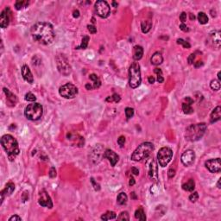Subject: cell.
<instances>
[{
  "mask_svg": "<svg viewBox=\"0 0 221 221\" xmlns=\"http://www.w3.org/2000/svg\"><path fill=\"white\" fill-rule=\"evenodd\" d=\"M30 32L33 40L42 45H49L55 37L54 28L49 23H36L31 27Z\"/></svg>",
  "mask_w": 221,
  "mask_h": 221,
  "instance_id": "cell-1",
  "label": "cell"
},
{
  "mask_svg": "<svg viewBox=\"0 0 221 221\" xmlns=\"http://www.w3.org/2000/svg\"><path fill=\"white\" fill-rule=\"evenodd\" d=\"M1 144L4 150H5L8 158L10 161H14L16 156L19 154L20 150L18 147V142L10 134L4 135L1 138Z\"/></svg>",
  "mask_w": 221,
  "mask_h": 221,
  "instance_id": "cell-2",
  "label": "cell"
},
{
  "mask_svg": "<svg viewBox=\"0 0 221 221\" xmlns=\"http://www.w3.org/2000/svg\"><path fill=\"white\" fill-rule=\"evenodd\" d=\"M207 126L205 123L191 124L188 126L185 132V138L190 142H196L202 138L205 135Z\"/></svg>",
  "mask_w": 221,
  "mask_h": 221,
  "instance_id": "cell-3",
  "label": "cell"
},
{
  "mask_svg": "<svg viewBox=\"0 0 221 221\" xmlns=\"http://www.w3.org/2000/svg\"><path fill=\"white\" fill-rule=\"evenodd\" d=\"M153 150H154L153 143L149 142H142L132 153L131 159L134 161H141L144 159H148V157L150 156L151 152Z\"/></svg>",
  "mask_w": 221,
  "mask_h": 221,
  "instance_id": "cell-4",
  "label": "cell"
},
{
  "mask_svg": "<svg viewBox=\"0 0 221 221\" xmlns=\"http://www.w3.org/2000/svg\"><path fill=\"white\" fill-rule=\"evenodd\" d=\"M142 82L140 66L137 62H133L129 68V85L131 88L138 87Z\"/></svg>",
  "mask_w": 221,
  "mask_h": 221,
  "instance_id": "cell-5",
  "label": "cell"
},
{
  "mask_svg": "<svg viewBox=\"0 0 221 221\" xmlns=\"http://www.w3.org/2000/svg\"><path fill=\"white\" fill-rule=\"evenodd\" d=\"M43 113L42 105L39 103H32L27 105L24 110V115L26 118L31 121L39 120Z\"/></svg>",
  "mask_w": 221,
  "mask_h": 221,
  "instance_id": "cell-6",
  "label": "cell"
},
{
  "mask_svg": "<svg viewBox=\"0 0 221 221\" xmlns=\"http://www.w3.org/2000/svg\"><path fill=\"white\" fill-rule=\"evenodd\" d=\"M55 62H56V67L60 74L63 76H68L72 73V68L67 57L62 55L59 54L55 57Z\"/></svg>",
  "mask_w": 221,
  "mask_h": 221,
  "instance_id": "cell-7",
  "label": "cell"
},
{
  "mask_svg": "<svg viewBox=\"0 0 221 221\" xmlns=\"http://www.w3.org/2000/svg\"><path fill=\"white\" fill-rule=\"evenodd\" d=\"M60 95L64 99H73L78 94V88L72 83H67L61 86L59 89Z\"/></svg>",
  "mask_w": 221,
  "mask_h": 221,
  "instance_id": "cell-8",
  "label": "cell"
},
{
  "mask_svg": "<svg viewBox=\"0 0 221 221\" xmlns=\"http://www.w3.org/2000/svg\"><path fill=\"white\" fill-rule=\"evenodd\" d=\"M173 157V151L169 147H162L159 150V152L157 154V159L159 161L160 166L164 168L166 167L169 162L171 161Z\"/></svg>",
  "mask_w": 221,
  "mask_h": 221,
  "instance_id": "cell-9",
  "label": "cell"
},
{
  "mask_svg": "<svg viewBox=\"0 0 221 221\" xmlns=\"http://www.w3.org/2000/svg\"><path fill=\"white\" fill-rule=\"evenodd\" d=\"M95 11L101 18H107L110 14V5L106 1L99 0L95 3Z\"/></svg>",
  "mask_w": 221,
  "mask_h": 221,
  "instance_id": "cell-10",
  "label": "cell"
},
{
  "mask_svg": "<svg viewBox=\"0 0 221 221\" xmlns=\"http://www.w3.org/2000/svg\"><path fill=\"white\" fill-rule=\"evenodd\" d=\"M220 31V30H214L209 34L208 36V43L212 48H214L215 49H220L221 45Z\"/></svg>",
  "mask_w": 221,
  "mask_h": 221,
  "instance_id": "cell-11",
  "label": "cell"
},
{
  "mask_svg": "<svg viewBox=\"0 0 221 221\" xmlns=\"http://www.w3.org/2000/svg\"><path fill=\"white\" fill-rule=\"evenodd\" d=\"M205 166L211 173H219L221 171L220 158L207 160L205 162Z\"/></svg>",
  "mask_w": 221,
  "mask_h": 221,
  "instance_id": "cell-12",
  "label": "cell"
},
{
  "mask_svg": "<svg viewBox=\"0 0 221 221\" xmlns=\"http://www.w3.org/2000/svg\"><path fill=\"white\" fill-rule=\"evenodd\" d=\"M181 162L184 166L186 167H189L193 164L194 160H195V153L193 150H188L185 151L182 155H181Z\"/></svg>",
  "mask_w": 221,
  "mask_h": 221,
  "instance_id": "cell-13",
  "label": "cell"
},
{
  "mask_svg": "<svg viewBox=\"0 0 221 221\" xmlns=\"http://www.w3.org/2000/svg\"><path fill=\"white\" fill-rule=\"evenodd\" d=\"M38 203L40 206H43V207H48V208L53 207V202H52L50 196L45 190H41L40 192Z\"/></svg>",
  "mask_w": 221,
  "mask_h": 221,
  "instance_id": "cell-14",
  "label": "cell"
},
{
  "mask_svg": "<svg viewBox=\"0 0 221 221\" xmlns=\"http://www.w3.org/2000/svg\"><path fill=\"white\" fill-rule=\"evenodd\" d=\"M148 164H149V177L150 178L151 181H157V180H158V168H157L156 161L153 159V157H150Z\"/></svg>",
  "mask_w": 221,
  "mask_h": 221,
  "instance_id": "cell-15",
  "label": "cell"
},
{
  "mask_svg": "<svg viewBox=\"0 0 221 221\" xmlns=\"http://www.w3.org/2000/svg\"><path fill=\"white\" fill-rule=\"evenodd\" d=\"M103 157L105 159H108V161L110 162V165L112 167H114L117 162L119 160V156L117 153H115L113 150H105V151L104 152Z\"/></svg>",
  "mask_w": 221,
  "mask_h": 221,
  "instance_id": "cell-16",
  "label": "cell"
},
{
  "mask_svg": "<svg viewBox=\"0 0 221 221\" xmlns=\"http://www.w3.org/2000/svg\"><path fill=\"white\" fill-rule=\"evenodd\" d=\"M10 10L9 8H5L1 12V15H0V26H1V28L5 29L8 27V25L10 23Z\"/></svg>",
  "mask_w": 221,
  "mask_h": 221,
  "instance_id": "cell-17",
  "label": "cell"
},
{
  "mask_svg": "<svg viewBox=\"0 0 221 221\" xmlns=\"http://www.w3.org/2000/svg\"><path fill=\"white\" fill-rule=\"evenodd\" d=\"M22 76H23L24 81H27L30 84H32L34 82L33 74H32V73L30 71V68L27 65H23L22 67Z\"/></svg>",
  "mask_w": 221,
  "mask_h": 221,
  "instance_id": "cell-18",
  "label": "cell"
},
{
  "mask_svg": "<svg viewBox=\"0 0 221 221\" xmlns=\"http://www.w3.org/2000/svg\"><path fill=\"white\" fill-rule=\"evenodd\" d=\"M14 190H15V185H14V183H12V182L7 183V185L5 186L4 189H3L1 191V193H0V195H1V204L4 201L5 196H10V194L14 192Z\"/></svg>",
  "mask_w": 221,
  "mask_h": 221,
  "instance_id": "cell-19",
  "label": "cell"
},
{
  "mask_svg": "<svg viewBox=\"0 0 221 221\" xmlns=\"http://www.w3.org/2000/svg\"><path fill=\"white\" fill-rule=\"evenodd\" d=\"M185 102L182 103V110L185 114H192L193 112V109L192 108V105L193 104V100L190 97H186L184 99Z\"/></svg>",
  "mask_w": 221,
  "mask_h": 221,
  "instance_id": "cell-20",
  "label": "cell"
},
{
  "mask_svg": "<svg viewBox=\"0 0 221 221\" xmlns=\"http://www.w3.org/2000/svg\"><path fill=\"white\" fill-rule=\"evenodd\" d=\"M221 118V107L217 106L215 109H213L210 116V122L212 124L216 123L218 121L220 120Z\"/></svg>",
  "mask_w": 221,
  "mask_h": 221,
  "instance_id": "cell-21",
  "label": "cell"
},
{
  "mask_svg": "<svg viewBox=\"0 0 221 221\" xmlns=\"http://www.w3.org/2000/svg\"><path fill=\"white\" fill-rule=\"evenodd\" d=\"M4 92L6 94V99H7V102L9 104H11V106L16 105L17 102V98L16 95H14L12 92H10V91L7 88H4Z\"/></svg>",
  "mask_w": 221,
  "mask_h": 221,
  "instance_id": "cell-22",
  "label": "cell"
},
{
  "mask_svg": "<svg viewBox=\"0 0 221 221\" xmlns=\"http://www.w3.org/2000/svg\"><path fill=\"white\" fill-rule=\"evenodd\" d=\"M162 61H163V57H162L161 53H159V52H156V53L151 56V64H153V65H155V66L160 65V64L162 63Z\"/></svg>",
  "mask_w": 221,
  "mask_h": 221,
  "instance_id": "cell-23",
  "label": "cell"
},
{
  "mask_svg": "<svg viewBox=\"0 0 221 221\" xmlns=\"http://www.w3.org/2000/svg\"><path fill=\"white\" fill-rule=\"evenodd\" d=\"M143 55V49L139 45H136L133 49V59L135 60H140Z\"/></svg>",
  "mask_w": 221,
  "mask_h": 221,
  "instance_id": "cell-24",
  "label": "cell"
},
{
  "mask_svg": "<svg viewBox=\"0 0 221 221\" xmlns=\"http://www.w3.org/2000/svg\"><path fill=\"white\" fill-rule=\"evenodd\" d=\"M89 79L92 81V83L91 85H92V87L93 89H94V88H99L101 86L100 80V78H99L96 74H94V73L90 74Z\"/></svg>",
  "mask_w": 221,
  "mask_h": 221,
  "instance_id": "cell-25",
  "label": "cell"
},
{
  "mask_svg": "<svg viewBox=\"0 0 221 221\" xmlns=\"http://www.w3.org/2000/svg\"><path fill=\"white\" fill-rule=\"evenodd\" d=\"M182 188L185 191L193 192L194 190V188H195V182H194V181L193 179H190L187 183H185V184L182 185Z\"/></svg>",
  "mask_w": 221,
  "mask_h": 221,
  "instance_id": "cell-26",
  "label": "cell"
},
{
  "mask_svg": "<svg viewBox=\"0 0 221 221\" xmlns=\"http://www.w3.org/2000/svg\"><path fill=\"white\" fill-rule=\"evenodd\" d=\"M151 27H152V23L150 21H142L141 23V29L142 33H148L150 30Z\"/></svg>",
  "mask_w": 221,
  "mask_h": 221,
  "instance_id": "cell-27",
  "label": "cell"
},
{
  "mask_svg": "<svg viewBox=\"0 0 221 221\" xmlns=\"http://www.w3.org/2000/svg\"><path fill=\"white\" fill-rule=\"evenodd\" d=\"M135 218L138 220L144 221L146 220V216H145V212L143 211V209L140 207L138 208L137 211L135 212Z\"/></svg>",
  "mask_w": 221,
  "mask_h": 221,
  "instance_id": "cell-28",
  "label": "cell"
},
{
  "mask_svg": "<svg viewBox=\"0 0 221 221\" xmlns=\"http://www.w3.org/2000/svg\"><path fill=\"white\" fill-rule=\"evenodd\" d=\"M127 201H128V197L125 193H120L117 197V202L118 205H121V206L126 204Z\"/></svg>",
  "mask_w": 221,
  "mask_h": 221,
  "instance_id": "cell-29",
  "label": "cell"
},
{
  "mask_svg": "<svg viewBox=\"0 0 221 221\" xmlns=\"http://www.w3.org/2000/svg\"><path fill=\"white\" fill-rule=\"evenodd\" d=\"M117 218V215L114 212L108 211L106 212L105 214H103L101 216V220H114Z\"/></svg>",
  "mask_w": 221,
  "mask_h": 221,
  "instance_id": "cell-30",
  "label": "cell"
},
{
  "mask_svg": "<svg viewBox=\"0 0 221 221\" xmlns=\"http://www.w3.org/2000/svg\"><path fill=\"white\" fill-rule=\"evenodd\" d=\"M197 18L201 24H206L208 23V17L205 12H199Z\"/></svg>",
  "mask_w": 221,
  "mask_h": 221,
  "instance_id": "cell-31",
  "label": "cell"
},
{
  "mask_svg": "<svg viewBox=\"0 0 221 221\" xmlns=\"http://www.w3.org/2000/svg\"><path fill=\"white\" fill-rule=\"evenodd\" d=\"M89 40H90L89 36H83L81 45L78 46V47H76V49H86L87 48V46H88V41H89Z\"/></svg>",
  "mask_w": 221,
  "mask_h": 221,
  "instance_id": "cell-32",
  "label": "cell"
},
{
  "mask_svg": "<svg viewBox=\"0 0 221 221\" xmlns=\"http://www.w3.org/2000/svg\"><path fill=\"white\" fill-rule=\"evenodd\" d=\"M28 5H29V2L28 1H21V0H18L15 4V7H16V9L17 10H22L23 8H26V7H28Z\"/></svg>",
  "mask_w": 221,
  "mask_h": 221,
  "instance_id": "cell-33",
  "label": "cell"
},
{
  "mask_svg": "<svg viewBox=\"0 0 221 221\" xmlns=\"http://www.w3.org/2000/svg\"><path fill=\"white\" fill-rule=\"evenodd\" d=\"M210 87L213 91H219L220 89V82L217 80H212L210 83Z\"/></svg>",
  "mask_w": 221,
  "mask_h": 221,
  "instance_id": "cell-34",
  "label": "cell"
},
{
  "mask_svg": "<svg viewBox=\"0 0 221 221\" xmlns=\"http://www.w3.org/2000/svg\"><path fill=\"white\" fill-rule=\"evenodd\" d=\"M118 220H130V215L128 213V212H122L120 214L118 215Z\"/></svg>",
  "mask_w": 221,
  "mask_h": 221,
  "instance_id": "cell-35",
  "label": "cell"
},
{
  "mask_svg": "<svg viewBox=\"0 0 221 221\" xmlns=\"http://www.w3.org/2000/svg\"><path fill=\"white\" fill-rule=\"evenodd\" d=\"M154 72L157 74V81L158 83H162L164 81V78L162 76V72L160 68H155Z\"/></svg>",
  "mask_w": 221,
  "mask_h": 221,
  "instance_id": "cell-36",
  "label": "cell"
},
{
  "mask_svg": "<svg viewBox=\"0 0 221 221\" xmlns=\"http://www.w3.org/2000/svg\"><path fill=\"white\" fill-rule=\"evenodd\" d=\"M121 100L120 96L118 95V94H117V93H114L112 96H110V97H108L107 99H106V101H109V102H116V103H118V102H119Z\"/></svg>",
  "mask_w": 221,
  "mask_h": 221,
  "instance_id": "cell-37",
  "label": "cell"
},
{
  "mask_svg": "<svg viewBox=\"0 0 221 221\" xmlns=\"http://www.w3.org/2000/svg\"><path fill=\"white\" fill-rule=\"evenodd\" d=\"M124 111H125V116H126L127 119H130L134 115V109L131 107H126Z\"/></svg>",
  "mask_w": 221,
  "mask_h": 221,
  "instance_id": "cell-38",
  "label": "cell"
},
{
  "mask_svg": "<svg viewBox=\"0 0 221 221\" xmlns=\"http://www.w3.org/2000/svg\"><path fill=\"white\" fill-rule=\"evenodd\" d=\"M25 100L29 101V102H35L36 100V98L32 92H28L25 94Z\"/></svg>",
  "mask_w": 221,
  "mask_h": 221,
  "instance_id": "cell-39",
  "label": "cell"
},
{
  "mask_svg": "<svg viewBox=\"0 0 221 221\" xmlns=\"http://www.w3.org/2000/svg\"><path fill=\"white\" fill-rule=\"evenodd\" d=\"M177 43L178 44H181L182 46H183V48H185V49H189L190 47H191V45L187 41L183 40V39H177Z\"/></svg>",
  "mask_w": 221,
  "mask_h": 221,
  "instance_id": "cell-40",
  "label": "cell"
},
{
  "mask_svg": "<svg viewBox=\"0 0 221 221\" xmlns=\"http://www.w3.org/2000/svg\"><path fill=\"white\" fill-rule=\"evenodd\" d=\"M199 200V193H197V192H193V193L190 194V196H189V201H191V202H196V201Z\"/></svg>",
  "mask_w": 221,
  "mask_h": 221,
  "instance_id": "cell-41",
  "label": "cell"
},
{
  "mask_svg": "<svg viewBox=\"0 0 221 221\" xmlns=\"http://www.w3.org/2000/svg\"><path fill=\"white\" fill-rule=\"evenodd\" d=\"M124 142H125V137L124 136H121L118 138V143L120 147H123L124 145Z\"/></svg>",
  "mask_w": 221,
  "mask_h": 221,
  "instance_id": "cell-42",
  "label": "cell"
},
{
  "mask_svg": "<svg viewBox=\"0 0 221 221\" xmlns=\"http://www.w3.org/2000/svg\"><path fill=\"white\" fill-rule=\"evenodd\" d=\"M49 175L50 178H55L56 176V170H55V169L54 167H52L50 169L49 173Z\"/></svg>",
  "mask_w": 221,
  "mask_h": 221,
  "instance_id": "cell-43",
  "label": "cell"
},
{
  "mask_svg": "<svg viewBox=\"0 0 221 221\" xmlns=\"http://www.w3.org/2000/svg\"><path fill=\"white\" fill-rule=\"evenodd\" d=\"M91 181H92V184L93 185V188H94V189H95V190H98V191H99V190L100 189V185H99L98 183H96V182H95V181H94V179H93V178H92V179H91Z\"/></svg>",
  "mask_w": 221,
  "mask_h": 221,
  "instance_id": "cell-44",
  "label": "cell"
},
{
  "mask_svg": "<svg viewBox=\"0 0 221 221\" xmlns=\"http://www.w3.org/2000/svg\"><path fill=\"white\" fill-rule=\"evenodd\" d=\"M9 221H22V218L18 215H13L9 219Z\"/></svg>",
  "mask_w": 221,
  "mask_h": 221,
  "instance_id": "cell-45",
  "label": "cell"
},
{
  "mask_svg": "<svg viewBox=\"0 0 221 221\" xmlns=\"http://www.w3.org/2000/svg\"><path fill=\"white\" fill-rule=\"evenodd\" d=\"M180 20L182 22V23H184L187 21V13L186 12H182L180 15Z\"/></svg>",
  "mask_w": 221,
  "mask_h": 221,
  "instance_id": "cell-46",
  "label": "cell"
},
{
  "mask_svg": "<svg viewBox=\"0 0 221 221\" xmlns=\"http://www.w3.org/2000/svg\"><path fill=\"white\" fill-rule=\"evenodd\" d=\"M180 30L184 31V32H188L189 31V28L185 23H181V24H180Z\"/></svg>",
  "mask_w": 221,
  "mask_h": 221,
  "instance_id": "cell-47",
  "label": "cell"
},
{
  "mask_svg": "<svg viewBox=\"0 0 221 221\" xmlns=\"http://www.w3.org/2000/svg\"><path fill=\"white\" fill-rule=\"evenodd\" d=\"M87 29H88V30L90 31V33H92V34H95L97 32V29L93 25H87Z\"/></svg>",
  "mask_w": 221,
  "mask_h": 221,
  "instance_id": "cell-48",
  "label": "cell"
},
{
  "mask_svg": "<svg viewBox=\"0 0 221 221\" xmlns=\"http://www.w3.org/2000/svg\"><path fill=\"white\" fill-rule=\"evenodd\" d=\"M194 59H195V55H194V54H191V55H189V57L188 58V63H189V64L194 63Z\"/></svg>",
  "mask_w": 221,
  "mask_h": 221,
  "instance_id": "cell-49",
  "label": "cell"
},
{
  "mask_svg": "<svg viewBox=\"0 0 221 221\" xmlns=\"http://www.w3.org/2000/svg\"><path fill=\"white\" fill-rule=\"evenodd\" d=\"M174 175H175V170L173 169H170L169 170V172H168V176H169V178H173Z\"/></svg>",
  "mask_w": 221,
  "mask_h": 221,
  "instance_id": "cell-50",
  "label": "cell"
},
{
  "mask_svg": "<svg viewBox=\"0 0 221 221\" xmlns=\"http://www.w3.org/2000/svg\"><path fill=\"white\" fill-rule=\"evenodd\" d=\"M73 17L74 18H78V17H80V11L78 10H73Z\"/></svg>",
  "mask_w": 221,
  "mask_h": 221,
  "instance_id": "cell-51",
  "label": "cell"
},
{
  "mask_svg": "<svg viewBox=\"0 0 221 221\" xmlns=\"http://www.w3.org/2000/svg\"><path fill=\"white\" fill-rule=\"evenodd\" d=\"M131 172H132V174H135V175H138V174H139V170H138L137 168H132V169H131Z\"/></svg>",
  "mask_w": 221,
  "mask_h": 221,
  "instance_id": "cell-52",
  "label": "cell"
},
{
  "mask_svg": "<svg viewBox=\"0 0 221 221\" xmlns=\"http://www.w3.org/2000/svg\"><path fill=\"white\" fill-rule=\"evenodd\" d=\"M135 183H136L135 179H134L133 177H131V178H130V181H129V185H130V186H133V185H135Z\"/></svg>",
  "mask_w": 221,
  "mask_h": 221,
  "instance_id": "cell-53",
  "label": "cell"
},
{
  "mask_svg": "<svg viewBox=\"0 0 221 221\" xmlns=\"http://www.w3.org/2000/svg\"><path fill=\"white\" fill-rule=\"evenodd\" d=\"M202 65H203V62H202V61H197L196 63H194V67H195V68L201 67Z\"/></svg>",
  "mask_w": 221,
  "mask_h": 221,
  "instance_id": "cell-54",
  "label": "cell"
},
{
  "mask_svg": "<svg viewBox=\"0 0 221 221\" xmlns=\"http://www.w3.org/2000/svg\"><path fill=\"white\" fill-rule=\"evenodd\" d=\"M148 81H149V83H150V84H153L154 82H155V78L153 77V76H150L149 78H148Z\"/></svg>",
  "mask_w": 221,
  "mask_h": 221,
  "instance_id": "cell-55",
  "label": "cell"
},
{
  "mask_svg": "<svg viewBox=\"0 0 221 221\" xmlns=\"http://www.w3.org/2000/svg\"><path fill=\"white\" fill-rule=\"evenodd\" d=\"M220 181H221V178L219 179V181H218V183H217V186H218V188H220Z\"/></svg>",
  "mask_w": 221,
  "mask_h": 221,
  "instance_id": "cell-56",
  "label": "cell"
},
{
  "mask_svg": "<svg viewBox=\"0 0 221 221\" xmlns=\"http://www.w3.org/2000/svg\"><path fill=\"white\" fill-rule=\"evenodd\" d=\"M220 75H221V72H219V73H218V78H219V80H218V81H220V82L221 81V76H220Z\"/></svg>",
  "mask_w": 221,
  "mask_h": 221,
  "instance_id": "cell-57",
  "label": "cell"
},
{
  "mask_svg": "<svg viewBox=\"0 0 221 221\" xmlns=\"http://www.w3.org/2000/svg\"><path fill=\"white\" fill-rule=\"evenodd\" d=\"M111 4L113 5V7H118V4H117L115 1H113V2L111 3Z\"/></svg>",
  "mask_w": 221,
  "mask_h": 221,
  "instance_id": "cell-58",
  "label": "cell"
},
{
  "mask_svg": "<svg viewBox=\"0 0 221 221\" xmlns=\"http://www.w3.org/2000/svg\"><path fill=\"white\" fill-rule=\"evenodd\" d=\"M190 18H191V20H194V19H195V17H194L193 14H190Z\"/></svg>",
  "mask_w": 221,
  "mask_h": 221,
  "instance_id": "cell-59",
  "label": "cell"
}]
</instances>
